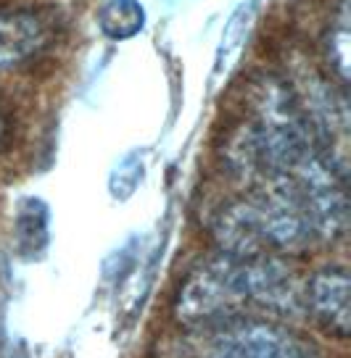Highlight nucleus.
Instances as JSON below:
<instances>
[{"mask_svg": "<svg viewBox=\"0 0 351 358\" xmlns=\"http://www.w3.org/2000/svg\"><path fill=\"white\" fill-rule=\"evenodd\" d=\"M246 306H251L246 258L219 253L188 274L177 292L174 313L185 324L206 327L243 316Z\"/></svg>", "mask_w": 351, "mask_h": 358, "instance_id": "1", "label": "nucleus"}, {"mask_svg": "<svg viewBox=\"0 0 351 358\" xmlns=\"http://www.w3.org/2000/svg\"><path fill=\"white\" fill-rule=\"evenodd\" d=\"M198 337L188 358H319L317 348L294 329L254 316L206 324Z\"/></svg>", "mask_w": 351, "mask_h": 358, "instance_id": "2", "label": "nucleus"}, {"mask_svg": "<svg viewBox=\"0 0 351 358\" xmlns=\"http://www.w3.org/2000/svg\"><path fill=\"white\" fill-rule=\"evenodd\" d=\"M306 311L336 337H349V274L343 268H322L306 285Z\"/></svg>", "mask_w": 351, "mask_h": 358, "instance_id": "3", "label": "nucleus"}, {"mask_svg": "<svg viewBox=\"0 0 351 358\" xmlns=\"http://www.w3.org/2000/svg\"><path fill=\"white\" fill-rule=\"evenodd\" d=\"M50 45V22L37 11L0 13V71L22 66Z\"/></svg>", "mask_w": 351, "mask_h": 358, "instance_id": "4", "label": "nucleus"}, {"mask_svg": "<svg viewBox=\"0 0 351 358\" xmlns=\"http://www.w3.org/2000/svg\"><path fill=\"white\" fill-rule=\"evenodd\" d=\"M13 237L16 248L24 258H40L50 243V211L48 203L40 198H24L16 208L13 222Z\"/></svg>", "mask_w": 351, "mask_h": 358, "instance_id": "5", "label": "nucleus"}, {"mask_svg": "<svg viewBox=\"0 0 351 358\" xmlns=\"http://www.w3.org/2000/svg\"><path fill=\"white\" fill-rule=\"evenodd\" d=\"M98 27H101L103 37H109L113 43L130 40L143 32L146 8L140 6V0H101Z\"/></svg>", "mask_w": 351, "mask_h": 358, "instance_id": "6", "label": "nucleus"}, {"mask_svg": "<svg viewBox=\"0 0 351 358\" xmlns=\"http://www.w3.org/2000/svg\"><path fill=\"white\" fill-rule=\"evenodd\" d=\"M254 16H256V3H243L235 8V13L230 16L225 32H222V45H219V53H216V71L222 69H230L235 61H238L240 50H243V43L251 32V24H254Z\"/></svg>", "mask_w": 351, "mask_h": 358, "instance_id": "7", "label": "nucleus"}, {"mask_svg": "<svg viewBox=\"0 0 351 358\" xmlns=\"http://www.w3.org/2000/svg\"><path fill=\"white\" fill-rule=\"evenodd\" d=\"M143 179H146V158L140 150H130L113 164L109 174V192L113 201H127L135 195Z\"/></svg>", "mask_w": 351, "mask_h": 358, "instance_id": "8", "label": "nucleus"}, {"mask_svg": "<svg viewBox=\"0 0 351 358\" xmlns=\"http://www.w3.org/2000/svg\"><path fill=\"white\" fill-rule=\"evenodd\" d=\"M349 43H351V32H349V6L346 0L340 3L338 16L330 27L328 34V58L333 69H336V77H338L340 85L349 82Z\"/></svg>", "mask_w": 351, "mask_h": 358, "instance_id": "9", "label": "nucleus"}, {"mask_svg": "<svg viewBox=\"0 0 351 358\" xmlns=\"http://www.w3.org/2000/svg\"><path fill=\"white\" fill-rule=\"evenodd\" d=\"M135 250H137V240H127L122 248H116L111 256L103 261V280L106 282H119L125 277L127 271L135 264Z\"/></svg>", "mask_w": 351, "mask_h": 358, "instance_id": "10", "label": "nucleus"}, {"mask_svg": "<svg viewBox=\"0 0 351 358\" xmlns=\"http://www.w3.org/2000/svg\"><path fill=\"white\" fill-rule=\"evenodd\" d=\"M3 140H6V119L0 116V145H3Z\"/></svg>", "mask_w": 351, "mask_h": 358, "instance_id": "11", "label": "nucleus"}]
</instances>
